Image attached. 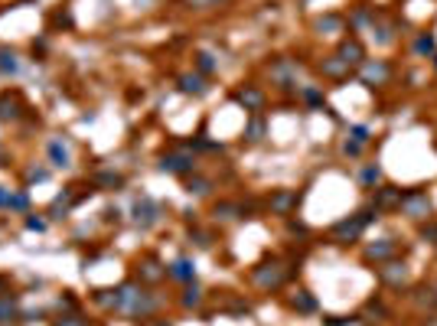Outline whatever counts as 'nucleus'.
Instances as JSON below:
<instances>
[{"label":"nucleus","instance_id":"nucleus-1","mask_svg":"<svg viewBox=\"0 0 437 326\" xmlns=\"http://www.w3.org/2000/svg\"><path fill=\"white\" fill-rule=\"evenodd\" d=\"M118 290V301H114V314H125L131 320H150V316L160 310V297H153L150 290H144V284L138 281H125Z\"/></svg>","mask_w":437,"mask_h":326},{"label":"nucleus","instance_id":"nucleus-2","mask_svg":"<svg viewBox=\"0 0 437 326\" xmlns=\"http://www.w3.org/2000/svg\"><path fill=\"white\" fill-rule=\"evenodd\" d=\"M375 219H379V209L369 202V206H363V209H356L352 215H346V219L333 222L326 235H330V241H337V245H352V241L363 239V232L372 226Z\"/></svg>","mask_w":437,"mask_h":326},{"label":"nucleus","instance_id":"nucleus-3","mask_svg":"<svg viewBox=\"0 0 437 326\" xmlns=\"http://www.w3.org/2000/svg\"><path fill=\"white\" fill-rule=\"evenodd\" d=\"M288 277H290V268H288V261H281V258H264V261H258L248 271V281L258 290H264V294L281 290L288 284Z\"/></svg>","mask_w":437,"mask_h":326},{"label":"nucleus","instance_id":"nucleus-4","mask_svg":"<svg viewBox=\"0 0 437 326\" xmlns=\"http://www.w3.org/2000/svg\"><path fill=\"white\" fill-rule=\"evenodd\" d=\"M398 213L405 215V219H412V222H427L431 213H434V202H431V196H427V189H421V186L405 189V193H401Z\"/></svg>","mask_w":437,"mask_h":326},{"label":"nucleus","instance_id":"nucleus-5","mask_svg":"<svg viewBox=\"0 0 437 326\" xmlns=\"http://www.w3.org/2000/svg\"><path fill=\"white\" fill-rule=\"evenodd\" d=\"M375 274H379V281L388 290H405L408 287V277H412V268L401 261V258H392L385 264H375Z\"/></svg>","mask_w":437,"mask_h":326},{"label":"nucleus","instance_id":"nucleus-6","mask_svg":"<svg viewBox=\"0 0 437 326\" xmlns=\"http://www.w3.org/2000/svg\"><path fill=\"white\" fill-rule=\"evenodd\" d=\"M300 196L297 189H271V196L264 199V206H268V213L277 215V219H290V215L297 213L300 206Z\"/></svg>","mask_w":437,"mask_h":326},{"label":"nucleus","instance_id":"nucleus-7","mask_svg":"<svg viewBox=\"0 0 437 326\" xmlns=\"http://www.w3.org/2000/svg\"><path fill=\"white\" fill-rule=\"evenodd\" d=\"M359 82L369 88H382L392 82V65L385 63V59H365L363 65H359Z\"/></svg>","mask_w":437,"mask_h":326},{"label":"nucleus","instance_id":"nucleus-8","mask_svg":"<svg viewBox=\"0 0 437 326\" xmlns=\"http://www.w3.org/2000/svg\"><path fill=\"white\" fill-rule=\"evenodd\" d=\"M232 98L245 108V111L251 114H262L264 111V105H268V91H264L262 85H255V82H248V85H242L232 91Z\"/></svg>","mask_w":437,"mask_h":326},{"label":"nucleus","instance_id":"nucleus-9","mask_svg":"<svg viewBox=\"0 0 437 326\" xmlns=\"http://www.w3.org/2000/svg\"><path fill=\"white\" fill-rule=\"evenodd\" d=\"M160 170L170 176H193L196 173V157L186 151H173L160 157Z\"/></svg>","mask_w":437,"mask_h":326},{"label":"nucleus","instance_id":"nucleus-10","mask_svg":"<svg viewBox=\"0 0 437 326\" xmlns=\"http://www.w3.org/2000/svg\"><path fill=\"white\" fill-rule=\"evenodd\" d=\"M337 56H339V59H343L346 65H350V69H359V65L365 63V46H363V39L356 36V33L343 36V39H339V46H337Z\"/></svg>","mask_w":437,"mask_h":326},{"label":"nucleus","instance_id":"nucleus-11","mask_svg":"<svg viewBox=\"0 0 437 326\" xmlns=\"http://www.w3.org/2000/svg\"><path fill=\"white\" fill-rule=\"evenodd\" d=\"M392 258H398V241L395 239H379L372 245H365V251H363L365 264H385Z\"/></svg>","mask_w":437,"mask_h":326},{"label":"nucleus","instance_id":"nucleus-12","mask_svg":"<svg viewBox=\"0 0 437 326\" xmlns=\"http://www.w3.org/2000/svg\"><path fill=\"white\" fill-rule=\"evenodd\" d=\"M167 281V264L157 254H144L138 261V284H160Z\"/></svg>","mask_w":437,"mask_h":326},{"label":"nucleus","instance_id":"nucleus-13","mask_svg":"<svg viewBox=\"0 0 437 326\" xmlns=\"http://www.w3.org/2000/svg\"><path fill=\"white\" fill-rule=\"evenodd\" d=\"M401 186H392V183H382V186H375V196H372V206L379 213H395L401 206Z\"/></svg>","mask_w":437,"mask_h":326},{"label":"nucleus","instance_id":"nucleus-14","mask_svg":"<svg viewBox=\"0 0 437 326\" xmlns=\"http://www.w3.org/2000/svg\"><path fill=\"white\" fill-rule=\"evenodd\" d=\"M297 69L300 65L294 63V59H275L268 72H271V82H275L277 88H290L294 85V78H297Z\"/></svg>","mask_w":437,"mask_h":326},{"label":"nucleus","instance_id":"nucleus-15","mask_svg":"<svg viewBox=\"0 0 437 326\" xmlns=\"http://www.w3.org/2000/svg\"><path fill=\"white\" fill-rule=\"evenodd\" d=\"M176 88H180V95H193V98H202V95L209 91V78L200 76V72H183V76L176 78Z\"/></svg>","mask_w":437,"mask_h":326},{"label":"nucleus","instance_id":"nucleus-16","mask_svg":"<svg viewBox=\"0 0 437 326\" xmlns=\"http://www.w3.org/2000/svg\"><path fill=\"white\" fill-rule=\"evenodd\" d=\"M157 219H160V206L153 199H138V206H134V222H138L140 228H150V226H157Z\"/></svg>","mask_w":437,"mask_h":326},{"label":"nucleus","instance_id":"nucleus-17","mask_svg":"<svg viewBox=\"0 0 437 326\" xmlns=\"http://www.w3.org/2000/svg\"><path fill=\"white\" fill-rule=\"evenodd\" d=\"M375 10L369 7V3H359V7H352L350 13V33H363V30H372L375 26Z\"/></svg>","mask_w":437,"mask_h":326},{"label":"nucleus","instance_id":"nucleus-18","mask_svg":"<svg viewBox=\"0 0 437 326\" xmlns=\"http://www.w3.org/2000/svg\"><path fill=\"white\" fill-rule=\"evenodd\" d=\"M320 72H323L326 78H333V82H343V78H350L352 76V69L346 63H343V59H339L337 52H333V56H323V59H320Z\"/></svg>","mask_w":437,"mask_h":326},{"label":"nucleus","instance_id":"nucleus-19","mask_svg":"<svg viewBox=\"0 0 437 326\" xmlns=\"http://www.w3.org/2000/svg\"><path fill=\"white\" fill-rule=\"evenodd\" d=\"M313 30L320 36H337V33H346V20L339 13H326V17H317L313 20Z\"/></svg>","mask_w":437,"mask_h":326},{"label":"nucleus","instance_id":"nucleus-20","mask_svg":"<svg viewBox=\"0 0 437 326\" xmlns=\"http://www.w3.org/2000/svg\"><path fill=\"white\" fill-rule=\"evenodd\" d=\"M167 277H173L180 284L196 281V264H193V258H176L173 264H167Z\"/></svg>","mask_w":437,"mask_h":326},{"label":"nucleus","instance_id":"nucleus-21","mask_svg":"<svg viewBox=\"0 0 437 326\" xmlns=\"http://www.w3.org/2000/svg\"><path fill=\"white\" fill-rule=\"evenodd\" d=\"M213 215H215V222H235V219H245V206L232 202V199H222L213 206Z\"/></svg>","mask_w":437,"mask_h":326},{"label":"nucleus","instance_id":"nucleus-22","mask_svg":"<svg viewBox=\"0 0 437 326\" xmlns=\"http://www.w3.org/2000/svg\"><path fill=\"white\" fill-rule=\"evenodd\" d=\"M412 303L421 310V314H434V310H437V290H434V284H425V287L414 290Z\"/></svg>","mask_w":437,"mask_h":326},{"label":"nucleus","instance_id":"nucleus-23","mask_svg":"<svg viewBox=\"0 0 437 326\" xmlns=\"http://www.w3.org/2000/svg\"><path fill=\"white\" fill-rule=\"evenodd\" d=\"M20 320V303L13 294H0V326H13Z\"/></svg>","mask_w":437,"mask_h":326},{"label":"nucleus","instance_id":"nucleus-24","mask_svg":"<svg viewBox=\"0 0 437 326\" xmlns=\"http://www.w3.org/2000/svg\"><path fill=\"white\" fill-rule=\"evenodd\" d=\"M23 114V98L20 95H0V121H17Z\"/></svg>","mask_w":437,"mask_h":326},{"label":"nucleus","instance_id":"nucleus-25","mask_svg":"<svg viewBox=\"0 0 437 326\" xmlns=\"http://www.w3.org/2000/svg\"><path fill=\"white\" fill-rule=\"evenodd\" d=\"M52 326H101L95 316L82 314V310H69V314H59L52 320Z\"/></svg>","mask_w":437,"mask_h":326},{"label":"nucleus","instance_id":"nucleus-26","mask_svg":"<svg viewBox=\"0 0 437 326\" xmlns=\"http://www.w3.org/2000/svg\"><path fill=\"white\" fill-rule=\"evenodd\" d=\"M92 186L95 189H121L125 186V176L114 173V170H98V173H92Z\"/></svg>","mask_w":437,"mask_h":326},{"label":"nucleus","instance_id":"nucleus-27","mask_svg":"<svg viewBox=\"0 0 437 326\" xmlns=\"http://www.w3.org/2000/svg\"><path fill=\"white\" fill-rule=\"evenodd\" d=\"M202 301H206V297H202V290L196 281L183 284V297H180V307H183V310H200Z\"/></svg>","mask_w":437,"mask_h":326},{"label":"nucleus","instance_id":"nucleus-28","mask_svg":"<svg viewBox=\"0 0 437 326\" xmlns=\"http://www.w3.org/2000/svg\"><path fill=\"white\" fill-rule=\"evenodd\" d=\"M288 303H290V310H297V314H317V297H313L310 290H297Z\"/></svg>","mask_w":437,"mask_h":326},{"label":"nucleus","instance_id":"nucleus-29","mask_svg":"<svg viewBox=\"0 0 437 326\" xmlns=\"http://www.w3.org/2000/svg\"><path fill=\"white\" fill-rule=\"evenodd\" d=\"M72 189H75V186H72ZM72 189H65L63 196H56V202H52V209H50L52 219H65V215H69V209H72L75 202H78V196H75Z\"/></svg>","mask_w":437,"mask_h":326},{"label":"nucleus","instance_id":"nucleus-30","mask_svg":"<svg viewBox=\"0 0 437 326\" xmlns=\"http://www.w3.org/2000/svg\"><path fill=\"white\" fill-rule=\"evenodd\" d=\"M20 72V56L10 46H0V76H17Z\"/></svg>","mask_w":437,"mask_h":326},{"label":"nucleus","instance_id":"nucleus-31","mask_svg":"<svg viewBox=\"0 0 437 326\" xmlns=\"http://www.w3.org/2000/svg\"><path fill=\"white\" fill-rule=\"evenodd\" d=\"M382 180H385V173H382V166H379V163H369V166H363V173H359V183H363L365 189L382 186Z\"/></svg>","mask_w":437,"mask_h":326},{"label":"nucleus","instance_id":"nucleus-32","mask_svg":"<svg viewBox=\"0 0 437 326\" xmlns=\"http://www.w3.org/2000/svg\"><path fill=\"white\" fill-rule=\"evenodd\" d=\"M186 193L189 196H209V193H213V180H206V176H200V173L186 176Z\"/></svg>","mask_w":437,"mask_h":326},{"label":"nucleus","instance_id":"nucleus-33","mask_svg":"<svg viewBox=\"0 0 437 326\" xmlns=\"http://www.w3.org/2000/svg\"><path fill=\"white\" fill-rule=\"evenodd\" d=\"M50 160H52V166H59V170L72 166V160H69V151L63 147V140H50Z\"/></svg>","mask_w":437,"mask_h":326},{"label":"nucleus","instance_id":"nucleus-34","mask_svg":"<svg viewBox=\"0 0 437 326\" xmlns=\"http://www.w3.org/2000/svg\"><path fill=\"white\" fill-rule=\"evenodd\" d=\"M414 52H418V56H434V52H437V39L431 36V33H421V36L414 39Z\"/></svg>","mask_w":437,"mask_h":326},{"label":"nucleus","instance_id":"nucleus-35","mask_svg":"<svg viewBox=\"0 0 437 326\" xmlns=\"http://www.w3.org/2000/svg\"><path fill=\"white\" fill-rule=\"evenodd\" d=\"M215 69H219V63H215L213 56H209V52H196V72H200V76H213Z\"/></svg>","mask_w":437,"mask_h":326},{"label":"nucleus","instance_id":"nucleus-36","mask_svg":"<svg viewBox=\"0 0 437 326\" xmlns=\"http://www.w3.org/2000/svg\"><path fill=\"white\" fill-rule=\"evenodd\" d=\"M300 98L307 101L310 108H323V91H320L317 85H303L300 88Z\"/></svg>","mask_w":437,"mask_h":326},{"label":"nucleus","instance_id":"nucleus-37","mask_svg":"<svg viewBox=\"0 0 437 326\" xmlns=\"http://www.w3.org/2000/svg\"><path fill=\"white\" fill-rule=\"evenodd\" d=\"M418 239L427 241V245H437V222H434V219H427V222L418 226Z\"/></svg>","mask_w":437,"mask_h":326},{"label":"nucleus","instance_id":"nucleus-38","mask_svg":"<svg viewBox=\"0 0 437 326\" xmlns=\"http://www.w3.org/2000/svg\"><path fill=\"white\" fill-rule=\"evenodd\" d=\"M262 134H264V121H262V114H255V118H251V124H248V131H245V138H248L251 144H258Z\"/></svg>","mask_w":437,"mask_h":326},{"label":"nucleus","instance_id":"nucleus-39","mask_svg":"<svg viewBox=\"0 0 437 326\" xmlns=\"http://www.w3.org/2000/svg\"><path fill=\"white\" fill-rule=\"evenodd\" d=\"M7 209H13V213H26V209H30V196H26V189H23V193H10Z\"/></svg>","mask_w":437,"mask_h":326},{"label":"nucleus","instance_id":"nucleus-40","mask_svg":"<svg viewBox=\"0 0 437 326\" xmlns=\"http://www.w3.org/2000/svg\"><path fill=\"white\" fill-rule=\"evenodd\" d=\"M375 43H382V46H388V43H392V39H395V33H392V26L388 23H379V20H375Z\"/></svg>","mask_w":437,"mask_h":326},{"label":"nucleus","instance_id":"nucleus-41","mask_svg":"<svg viewBox=\"0 0 437 326\" xmlns=\"http://www.w3.org/2000/svg\"><path fill=\"white\" fill-rule=\"evenodd\" d=\"M26 228H30V232H46V219H39V215H26Z\"/></svg>","mask_w":437,"mask_h":326},{"label":"nucleus","instance_id":"nucleus-42","mask_svg":"<svg viewBox=\"0 0 437 326\" xmlns=\"http://www.w3.org/2000/svg\"><path fill=\"white\" fill-rule=\"evenodd\" d=\"M343 153H346V157H359V153H363V144H359V140H346V144H343Z\"/></svg>","mask_w":437,"mask_h":326},{"label":"nucleus","instance_id":"nucleus-43","mask_svg":"<svg viewBox=\"0 0 437 326\" xmlns=\"http://www.w3.org/2000/svg\"><path fill=\"white\" fill-rule=\"evenodd\" d=\"M350 134H352V140H359V144H365V140H369V127L356 124V127H350Z\"/></svg>","mask_w":437,"mask_h":326},{"label":"nucleus","instance_id":"nucleus-44","mask_svg":"<svg viewBox=\"0 0 437 326\" xmlns=\"http://www.w3.org/2000/svg\"><path fill=\"white\" fill-rule=\"evenodd\" d=\"M193 239H196L200 248H213V235H209V232H193Z\"/></svg>","mask_w":437,"mask_h":326},{"label":"nucleus","instance_id":"nucleus-45","mask_svg":"<svg viewBox=\"0 0 437 326\" xmlns=\"http://www.w3.org/2000/svg\"><path fill=\"white\" fill-rule=\"evenodd\" d=\"M288 228H290V232H294V235H307V232H310V228L303 226V222H294V219H290V222H288Z\"/></svg>","mask_w":437,"mask_h":326},{"label":"nucleus","instance_id":"nucleus-46","mask_svg":"<svg viewBox=\"0 0 437 326\" xmlns=\"http://www.w3.org/2000/svg\"><path fill=\"white\" fill-rule=\"evenodd\" d=\"M352 320H343V316H326V326H350Z\"/></svg>","mask_w":437,"mask_h":326},{"label":"nucleus","instance_id":"nucleus-47","mask_svg":"<svg viewBox=\"0 0 437 326\" xmlns=\"http://www.w3.org/2000/svg\"><path fill=\"white\" fill-rule=\"evenodd\" d=\"M7 202H10V189L0 186V209H7Z\"/></svg>","mask_w":437,"mask_h":326},{"label":"nucleus","instance_id":"nucleus-48","mask_svg":"<svg viewBox=\"0 0 437 326\" xmlns=\"http://www.w3.org/2000/svg\"><path fill=\"white\" fill-rule=\"evenodd\" d=\"M46 176H50V173H46V170H33V173H30V180H36V183H43Z\"/></svg>","mask_w":437,"mask_h":326},{"label":"nucleus","instance_id":"nucleus-49","mask_svg":"<svg viewBox=\"0 0 437 326\" xmlns=\"http://www.w3.org/2000/svg\"><path fill=\"white\" fill-rule=\"evenodd\" d=\"M425 326H437V316H431V320H425Z\"/></svg>","mask_w":437,"mask_h":326},{"label":"nucleus","instance_id":"nucleus-50","mask_svg":"<svg viewBox=\"0 0 437 326\" xmlns=\"http://www.w3.org/2000/svg\"><path fill=\"white\" fill-rule=\"evenodd\" d=\"M144 326H170V323H144Z\"/></svg>","mask_w":437,"mask_h":326},{"label":"nucleus","instance_id":"nucleus-51","mask_svg":"<svg viewBox=\"0 0 437 326\" xmlns=\"http://www.w3.org/2000/svg\"><path fill=\"white\" fill-rule=\"evenodd\" d=\"M431 59H434V69H437V52H434V56H431Z\"/></svg>","mask_w":437,"mask_h":326},{"label":"nucleus","instance_id":"nucleus-52","mask_svg":"<svg viewBox=\"0 0 437 326\" xmlns=\"http://www.w3.org/2000/svg\"><path fill=\"white\" fill-rule=\"evenodd\" d=\"M434 290H437V281H434Z\"/></svg>","mask_w":437,"mask_h":326}]
</instances>
